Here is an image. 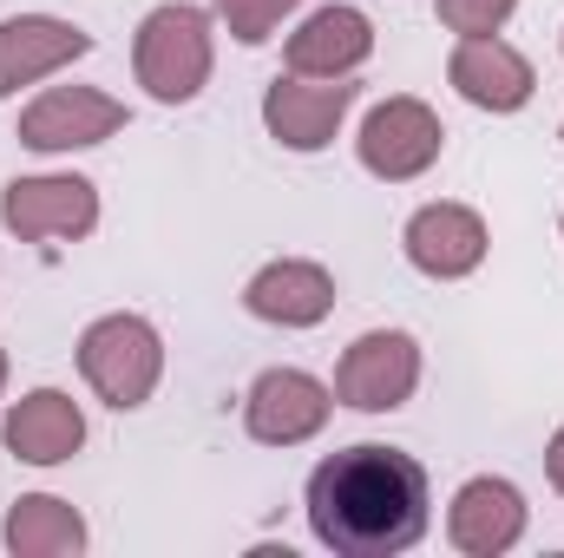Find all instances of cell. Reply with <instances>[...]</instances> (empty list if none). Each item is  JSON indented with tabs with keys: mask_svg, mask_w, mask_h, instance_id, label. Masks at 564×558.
<instances>
[{
	"mask_svg": "<svg viewBox=\"0 0 564 558\" xmlns=\"http://www.w3.org/2000/svg\"><path fill=\"white\" fill-rule=\"evenodd\" d=\"M426 466L401 447L361 440L308 473V533L335 558H401L426 539Z\"/></svg>",
	"mask_w": 564,
	"mask_h": 558,
	"instance_id": "cell-1",
	"label": "cell"
},
{
	"mask_svg": "<svg viewBox=\"0 0 564 558\" xmlns=\"http://www.w3.org/2000/svg\"><path fill=\"white\" fill-rule=\"evenodd\" d=\"M217 66V40H210V13L191 0H164L139 20L132 40V73L158 106H191L210 86Z\"/></svg>",
	"mask_w": 564,
	"mask_h": 558,
	"instance_id": "cell-2",
	"label": "cell"
},
{
	"mask_svg": "<svg viewBox=\"0 0 564 558\" xmlns=\"http://www.w3.org/2000/svg\"><path fill=\"white\" fill-rule=\"evenodd\" d=\"M79 375H86V388L106 408H119V415L144 408L158 395V382H164V335H158V322H144L132 309H112V315L86 322Z\"/></svg>",
	"mask_w": 564,
	"mask_h": 558,
	"instance_id": "cell-3",
	"label": "cell"
},
{
	"mask_svg": "<svg viewBox=\"0 0 564 558\" xmlns=\"http://www.w3.org/2000/svg\"><path fill=\"white\" fill-rule=\"evenodd\" d=\"M0 224L20 244H79L99 230V184L79 171H40L13 178L0 191Z\"/></svg>",
	"mask_w": 564,
	"mask_h": 558,
	"instance_id": "cell-4",
	"label": "cell"
},
{
	"mask_svg": "<svg viewBox=\"0 0 564 558\" xmlns=\"http://www.w3.org/2000/svg\"><path fill=\"white\" fill-rule=\"evenodd\" d=\"M421 388V342L408 329H368L335 362V401L355 415H394Z\"/></svg>",
	"mask_w": 564,
	"mask_h": 558,
	"instance_id": "cell-5",
	"label": "cell"
},
{
	"mask_svg": "<svg viewBox=\"0 0 564 558\" xmlns=\"http://www.w3.org/2000/svg\"><path fill=\"white\" fill-rule=\"evenodd\" d=\"M440 144H446V126L440 112L414 99V93H394L381 106H368L361 132H355V151H361V171H375L381 184H408L440 164Z\"/></svg>",
	"mask_w": 564,
	"mask_h": 558,
	"instance_id": "cell-6",
	"label": "cell"
},
{
	"mask_svg": "<svg viewBox=\"0 0 564 558\" xmlns=\"http://www.w3.org/2000/svg\"><path fill=\"white\" fill-rule=\"evenodd\" d=\"M335 415V388L315 382L308 368H263L243 395V427L263 447H302Z\"/></svg>",
	"mask_w": 564,
	"mask_h": 558,
	"instance_id": "cell-7",
	"label": "cell"
},
{
	"mask_svg": "<svg viewBox=\"0 0 564 558\" xmlns=\"http://www.w3.org/2000/svg\"><path fill=\"white\" fill-rule=\"evenodd\" d=\"M126 99L99 93V86H46L26 112H20V144L26 151H86L126 132Z\"/></svg>",
	"mask_w": 564,
	"mask_h": 558,
	"instance_id": "cell-8",
	"label": "cell"
},
{
	"mask_svg": "<svg viewBox=\"0 0 564 558\" xmlns=\"http://www.w3.org/2000/svg\"><path fill=\"white\" fill-rule=\"evenodd\" d=\"M525 526H532V506L499 473L466 480L453 493V506H446V539H453V552H466V558H506L525 539Z\"/></svg>",
	"mask_w": 564,
	"mask_h": 558,
	"instance_id": "cell-9",
	"label": "cell"
},
{
	"mask_svg": "<svg viewBox=\"0 0 564 558\" xmlns=\"http://www.w3.org/2000/svg\"><path fill=\"white\" fill-rule=\"evenodd\" d=\"M401 250H408V264H414L421 277L459 282L486 264L492 237H486V217H479L473 204H446V197H440V204H421V211L408 217Z\"/></svg>",
	"mask_w": 564,
	"mask_h": 558,
	"instance_id": "cell-10",
	"label": "cell"
},
{
	"mask_svg": "<svg viewBox=\"0 0 564 558\" xmlns=\"http://www.w3.org/2000/svg\"><path fill=\"white\" fill-rule=\"evenodd\" d=\"M446 79H453V93H459L466 106H479V112H519V106H532V93H539L532 60H525L512 40H499V33H466V40L453 46V60H446Z\"/></svg>",
	"mask_w": 564,
	"mask_h": 558,
	"instance_id": "cell-11",
	"label": "cell"
},
{
	"mask_svg": "<svg viewBox=\"0 0 564 558\" xmlns=\"http://www.w3.org/2000/svg\"><path fill=\"white\" fill-rule=\"evenodd\" d=\"M355 93L361 86H348V79H302V73H289V79H276L263 93V126H270V139L282 151H322V144H335Z\"/></svg>",
	"mask_w": 564,
	"mask_h": 558,
	"instance_id": "cell-12",
	"label": "cell"
},
{
	"mask_svg": "<svg viewBox=\"0 0 564 558\" xmlns=\"http://www.w3.org/2000/svg\"><path fill=\"white\" fill-rule=\"evenodd\" d=\"M368 53H375V20L361 7H341V0L315 7L282 46L289 73H302V79H355L368 66Z\"/></svg>",
	"mask_w": 564,
	"mask_h": 558,
	"instance_id": "cell-13",
	"label": "cell"
},
{
	"mask_svg": "<svg viewBox=\"0 0 564 558\" xmlns=\"http://www.w3.org/2000/svg\"><path fill=\"white\" fill-rule=\"evenodd\" d=\"M86 53H93V33L59 20V13H13V20H0V99H13L20 86L53 79L59 66L86 60Z\"/></svg>",
	"mask_w": 564,
	"mask_h": 558,
	"instance_id": "cell-14",
	"label": "cell"
},
{
	"mask_svg": "<svg viewBox=\"0 0 564 558\" xmlns=\"http://www.w3.org/2000/svg\"><path fill=\"white\" fill-rule=\"evenodd\" d=\"M0 440L26 466H66L86 447V415L66 388H33L0 415Z\"/></svg>",
	"mask_w": 564,
	"mask_h": 558,
	"instance_id": "cell-15",
	"label": "cell"
},
{
	"mask_svg": "<svg viewBox=\"0 0 564 558\" xmlns=\"http://www.w3.org/2000/svg\"><path fill=\"white\" fill-rule=\"evenodd\" d=\"M243 309L270 329H315L335 309V277L315 257H276L243 282Z\"/></svg>",
	"mask_w": 564,
	"mask_h": 558,
	"instance_id": "cell-16",
	"label": "cell"
},
{
	"mask_svg": "<svg viewBox=\"0 0 564 558\" xmlns=\"http://www.w3.org/2000/svg\"><path fill=\"white\" fill-rule=\"evenodd\" d=\"M0 539H7L13 558H79L93 533H86L79 506H66L59 493H20L7 526H0Z\"/></svg>",
	"mask_w": 564,
	"mask_h": 558,
	"instance_id": "cell-17",
	"label": "cell"
},
{
	"mask_svg": "<svg viewBox=\"0 0 564 558\" xmlns=\"http://www.w3.org/2000/svg\"><path fill=\"white\" fill-rule=\"evenodd\" d=\"M295 7H302V0H210V13H217V20L230 26V40H243V46H263Z\"/></svg>",
	"mask_w": 564,
	"mask_h": 558,
	"instance_id": "cell-18",
	"label": "cell"
},
{
	"mask_svg": "<svg viewBox=\"0 0 564 558\" xmlns=\"http://www.w3.org/2000/svg\"><path fill=\"white\" fill-rule=\"evenodd\" d=\"M433 13H440V26L446 33H499L512 13H519V0H433Z\"/></svg>",
	"mask_w": 564,
	"mask_h": 558,
	"instance_id": "cell-19",
	"label": "cell"
},
{
	"mask_svg": "<svg viewBox=\"0 0 564 558\" xmlns=\"http://www.w3.org/2000/svg\"><path fill=\"white\" fill-rule=\"evenodd\" d=\"M545 473H552V486L564 493V427L552 433V447H545Z\"/></svg>",
	"mask_w": 564,
	"mask_h": 558,
	"instance_id": "cell-20",
	"label": "cell"
},
{
	"mask_svg": "<svg viewBox=\"0 0 564 558\" xmlns=\"http://www.w3.org/2000/svg\"><path fill=\"white\" fill-rule=\"evenodd\" d=\"M0 395H7V348H0Z\"/></svg>",
	"mask_w": 564,
	"mask_h": 558,
	"instance_id": "cell-21",
	"label": "cell"
},
{
	"mask_svg": "<svg viewBox=\"0 0 564 558\" xmlns=\"http://www.w3.org/2000/svg\"><path fill=\"white\" fill-rule=\"evenodd\" d=\"M558 139H564V132H558Z\"/></svg>",
	"mask_w": 564,
	"mask_h": 558,
	"instance_id": "cell-22",
	"label": "cell"
}]
</instances>
